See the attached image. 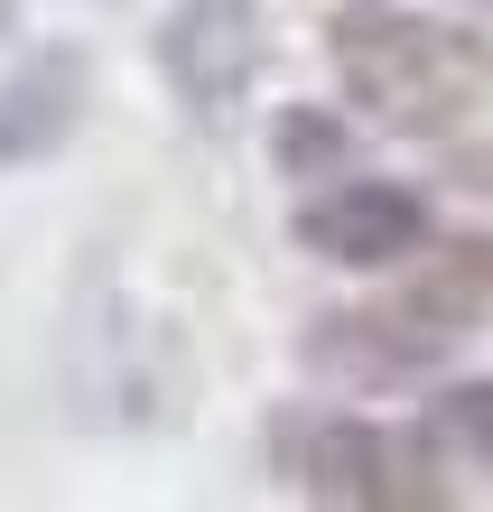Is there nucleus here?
<instances>
[{"label": "nucleus", "instance_id": "obj_6", "mask_svg": "<svg viewBox=\"0 0 493 512\" xmlns=\"http://www.w3.org/2000/svg\"><path fill=\"white\" fill-rule=\"evenodd\" d=\"M84 94H94V56L84 47H38L0 75V168H38L75 140Z\"/></svg>", "mask_w": 493, "mask_h": 512}, {"label": "nucleus", "instance_id": "obj_3", "mask_svg": "<svg viewBox=\"0 0 493 512\" xmlns=\"http://www.w3.org/2000/svg\"><path fill=\"white\" fill-rule=\"evenodd\" d=\"M261 56H270V28H261V0H177L159 19V75L187 122L205 131H233L242 103L261 84Z\"/></svg>", "mask_w": 493, "mask_h": 512}, {"label": "nucleus", "instance_id": "obj_10", "mask_svg": "<svg viewBox=\"0 0 493 512\" xmlns=\"http://www.w3.org/2000/svg\"><path fill=\"white\" fill-rule=\"evenodd\" d=\"M447 177H456V187H475V196H493V140L456 149V159H447Z\"/></svg>", "mask_w": 493, "mask_h": 512}, {"label": "nucleus", "instance_id": "obj_5", "mask_svg": "<svg viewBox=\"0 0 493 512\" xmlns=\"http://www.w3.org/2000/svg\"><path fill=\"white\" fill-rule=\"evenodd\" d=\"M466 336H447V326H428L410 298H382V308H335L307 326V364L326 382H419L428 364H447V354Z\"/></svg>", "mask_w": 493, "mask_h": 512}, {"label": "nucleus", "instance_id": "obj_4", "mask_svg": "<svg viewBox=\"0 0 493 512\" xmlns=\"http://www.w3.org/2000/svg\"><path fill=\"white\" fill-rule=\"evenodd\" d=\"M428 233H438V215H428L419 187L354 177V168L298 205V243L317 252V261H335V270H400Z\"/></svg>", "mask_w": 493, "mask_h": 512}, {"label": "nucleus", "instance_id": "obj_7", "mask_svg": "<svg viewBox=\"0 0 493 512\" xmlns=\"http://www.w3.org/2000/svg\"><path fill=\"white\" fill-rule=\"evenodd\" d=\"M428 326H447V336H475L493 317V233H428L400 270V289Z\"/></svg>", "mask_w": 493, "mask_h": 512}, {"label": "nucleus", "instance_id": "obj_1", "mask_svg": "<svg viewBox=\"0 0 493 512\" xmlns=\"http://www.w3.org/2000/svg\"><path fill=\"white\" fill-rule=\"evenodd\" d=\"M326 56H335L345 103L373 131H400V140H438L493 94L484 28L400 10V0H345V10L326 19Z\"/></svg>", "mask_w": 493, "mask_h": 512}, {"label": "nucleus", "instance_id": "obj_2", "mask_svg": "<svg viewBox=\"0 0 493 512\" xmlns=\"http://www.w3.org/2000/svg\"><path fill=\"white\" fill-rule=\"evenodd\" d=\"M280 475L307 503H335V512H438V438L419 429H382V419H345V410H317V419H289L280 429Z\"/></svg>", "mask_w": 493, "mask_h": 512}, {"label": "nucleus", "instance_id": "obj_8", "mask_svg": "<svg viewBox=\"0 0 493 512\" xmlns=\"http://www.w3.org/2000/svg\"><path fill=\"white\" fill-rule=\"evenodd\" d=\"M270 159H280V177H345L354 122L345 112H317V103H289V122L270 131Z\"/></svg>", "mask_w": 493, "mask_h": 512}, {"label": "nucleus", "instance_id": "obj_9", "mask_svg": "<svg viewBox=\"0 0 493 512\" xmlns=\"http://www.w3.org/2000/svg\"><path fill=\"white\" fill-rule=\"evenodd\" d=\"M428 438L456 447V457H475V466H493V382L438 391V401H428Z\"/></svg>", "mask_w": 493, "mask_h": 512}, {"label": "nucleus", "instance_id": "obj_11", "mask_svg": "<svg viewBox=\"0 0 493 512\" xmlns=\"http://www.w3.org/2000/svg\"><path fill=\"white\" fill-rule=\"evenodd\" d=\"M10 28H19V0H0V38H10Z\"/></svg>", "mask_w": 493, "mask_h": 512}]
</instances>
